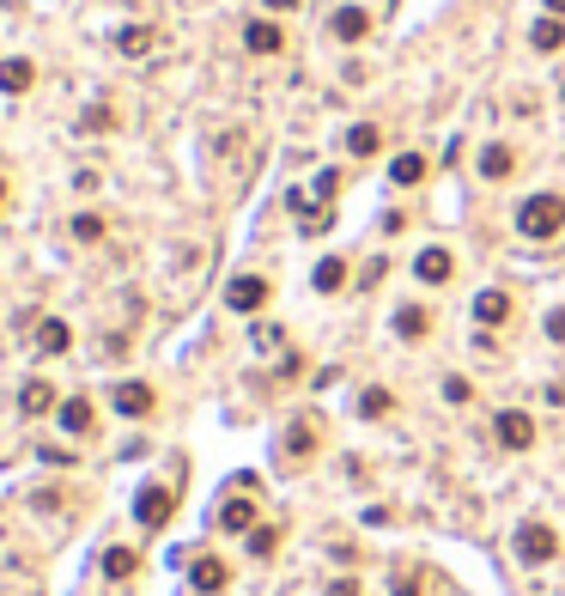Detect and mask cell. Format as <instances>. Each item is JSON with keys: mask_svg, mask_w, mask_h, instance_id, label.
<instances>
[{"mask_svg": "<svg viewBox=\"0 0 565 596\" xmlns=\"http://www.w3.org/2000/svg\"><path fill=\"white\" fill-rule=\"evenodd\" d=\"M377 146H383V128H377V122H353V128H347V153H353V159H371Z\"/></svg>", "mask_w": 565, "mask_h": 596, "instance_id": "obj_22", "label": "cell"}, {"mask_svg": "<svg viewBox=\"0 0 565 596\" xmlns=\"http://www.w3.org/2000/svg\"><path fill=\"white\" fill-rule=\"evenodd\" d=\"M511 548H517V560L523 566H547L553 554H559V536H553V524H517V536H511Z\"/></svg>", "mask_w": 565, "mask_h": 596, "instance_id": "obj_2", "label": "cell"}, {"mask_svg": "<svg viewBox=\"0 0 565 596\" xmlns=\"http://www.w3.org/2000/svg\"><path fill=\"white\" fill-rule=\"evenodd\" d=\"M529 43L541 49V55H553V49H565V19H535V31H529Z\"/></svg>", "mask_w": 565, "mask_h": 596, "instance_id": "obj_23", "label": "cell"}, {"mask_svg": "<svg viewBox=\"0 0 565 596\" xmlns=\"http://www.w3.org/2000/svg\"><path fill=\"white\" fill-rule=\"evenodd\" d=\"M493 438L505 444V451H529V444H535V420H529L523 408H505V414L493 420Z\"/></svg>", "mask_w": 565, "mask_h": 596, "instance_id": "obj_5", "label": "cell"}, {"mask_svg": "<svg viewBox=\"0 0 565 596\" xmlns=\"http://www.w3.org/2000/svg\"><path fill=\"white\" fill-rule=\"evenodd\" d=\"M110 122H116V116H110L104 104H92V110H86V122H79V134H104Z\"/></svg>", "mask_w": 565, "mask_h": 596, "instance_id": "obj_29", "label": "cell"}, {"mask_svg": "<svg viewBox=\"0 0 565 596\" xmlns=\"http://www.w3.org/2000/svg\"><path fill=\"white\" fill-rule=\"evenodd\" d=\"M158 408V396H152V384H140V378H128V384H116V414H128V420H146Z\"/></svg>", "mask_w": 565, "mask_h": 596, "instance_id": "obj_8", "label": "cell"}, {"mask_svg": "<svg viewBox=\"0 0 565 596\" xmlns=\"http://www.w3.org/2000/svg\"><path fill=\"white\" fill-rule=\"evenodd\" d=\"M395 596H420V584H414L408 572H401V578H395Z\"/></svg>", "mask_w": 565, "mask_h": 596, "instance_id": "obj_34", "label": "cell"}, {"mask_svg": "<svg viewBox=\"0 0 565 596\" xmlns=\"http://www.w3.org/2000/svg\"><path fill=\"white\" fill-rule=\"evenodd\" d=\"M395 335H401V341H426V335H432V311H426V305H401V311H395Z\"/></svg>", "mask_w": 565, "mask_h": 596, "instance_id": "obj_17", "label": "cell"}, {"mask_svg": "<svg viewBox=\"0 0 565 596\" xmlns=\"http://www.w3.org/2000/svg\"><path fill=\"white\" fill-rule=\"evenodd\" d=\"M511 171H517V153H511L505 140H493L487 153H480V177H487V183H505Z\"/></svg>", "mask_w": 565, "mask_h": 596, "instance_id": "obj_15", "label": "cell"}, {"mask_svg": "<svg viewBox=\"0 0 565 596\" xmlns=\"http://www.w3.org/2000/svg\"><path fill=\"white\" fill-rule=\"evenodd\" d=\"M517 232H523V238H535V244L559 238V232H565V195H553V189L529 195V201L517 207Z\"/></svg>", "mask_w": 565, "mask_h": 596, "instance_id": "obj_1", "label": "cell"}, {"mask_svg": "<svg viewBox=\"0 0 565 596\" xmlns=\"http://www.w3.org/2000/svg\"><path fill=\"white\" fill-rule=\"evenodd\" d=\"M559 98H565V92H559Z\"/></svg>", "mask_w": 565, "mask_h": 596, "instance_id": "obj_38", "label": "cell"}, {"mask_svg": "<svg viewBox=\"0 0 565 596\" xmlns=\"http://www.w3.org/2000/svg\"><path fill=\"white\" fill-rule=\"evenodd\" d=\"M310 286H316L322 298L341 292V286H347V262H341V256H322V262H316V274H310Z\"/></svg>", "mask_w": 565, "mask_h": 596, "instance_id": "obj_20", "label": "cell"}, {"mask_svg": "<svg viewBox=\"0 0 565 596\" xmlns=\"http://www.w3.org/2000/svg\"><path fill=\"white\" fill-rule=\"evenodd\" d=\"M268 7H274V13H292V7H298V0H268Z\"/></svg>", "mask_w": 565, "mask_h": 596, "instance_id": "obj_35", "label": "cell"}, {"mask_svg": "<svg viewBox=\"0 0 565 596\" xmlns=\"http://www.w3.org/2000/svg\"><path fill=\"white\" fill-rule=\"evenodd\" d=\"M268 298H274V280H262V274H237V280L225 286V305H231V311H244V317H250V311H262Z\"/></svg>", "mask_w": 565, "mask_h": 596, "instance_id": "obj_4", "label": "cell"}, {"mask_svg": "<svg viewBox=\"0 0 565 596\" xmlns=\"http://www.w3.org/2000/svg\"><path fill=\"white\" fill-rule=\"evenodd\" d=\"M547 13H553V19H565V0H547Z\"/></svg>", "mask_w": 565, "mask_h": 596, "instance_id": "obj_36", "label": "cell"}, {"mask_svg": "<svg viewBox=\"0 0 565 596\" xmlns=\"http://www.w3.org/2000/svg\"><path fill=\"white\" fill-rule=\"evenodd\" d=\"M31 80H37V67H31L25 55H7V61H0V92H7V98L31 92Z\"/></svg>", "mask_w": 565, "mask_h": 596, "instance_id": "obj_14", "label": "cell"}, {"mask_svg": "<svg viewBox=\"0 0 565 596\" xmlns=\"http://www.w3.org/2000/svg\"><path fill=\"white\" fill-rule=\"evenodd\" d=\"M389 183H401V189L426 183V153H395V159H389Z\"/></svg>", "mask_w": 565, "mask_h": 596, "instance_id": "obj_18", "label": "cell"}, {"mask_svg": "<svg viewBox=\"0 0 565 596\" xmlns=\"http://www.w3.org/2000/svg\"><path fill=\"white\" fill-rule=\"evenodd\" d=\"M244 49H250V55H280V49H286V31H280L274 19H250V25H244Z\"/></svg>", "mask_w": 565, "mask_h": 596, "instance_id": "obj_10", "label": "cell"}, {"mask_svg": "<svg viewBox=\"0 0 565 596\" xmlns=\"http://www.w3.org/2000/svg\"><path fill=\"white\" fill-rule=\"evenodd\" d=\"M274 548H280V530H262V524H256V530H250V554H256V560H268Z\"/></svg>", "mask_w": 565, "mask_h": 596, "instance_id": "obj_28", "label": "cell"}, {"mask_svg": "<svg viewBox=\"0 0 565 596\" xmlns=\"http://www.w3.org/2000/svg\"><path fill=\"white\" fill-rule=\"evenodd\" d=\"M335 189H341V171H322V177H316V195H322V201H329Z\"/></svg>", "mask_w": 565, "mask_h": 596, "instance_id": "obj_32", "label": "cell"}, {"mask_svg": "<svg viewBox=\"0 0 565 596\" xmlns=\"http://www.w3.org/2000/svg\"><path fill=\"white\" fill-rule=\"evenodd\" d=\"M444 402H456V408L474 402V384H468V378H444Z\"/></svg>", "mask_w": 565, "mask_h": 596, "instance_id": "obj_30", "label": "cell"}, {"mask_svg": "<svg viewBox=\"0 0 565 596\" xmlns=\"http://www.w3.org/2000/svg\"><path fill=\"white\" fill-rule=\"evenodd\" d=\"M389 408H395V396H389V390H377V384H371V390H359V414H365V420H383Z\"/></svg>", "mask_w": 565, "mask_h": 596, "instance_id": "obj_25", "label": "cell"}, {"mask_svg": "<svg viewBox=\"0 0 565 596\" xmlns=\"http://www.w3.org/2000/svg\"><path fill=\"white\" fill-rule=\"evenodd\" d=\"M171 511H177V493H171V487H158V481H152V487H140V493H134V517H140V530H165V524H171Z\"/></svg>", "mask_w": 565, "mask_h": 596, "instance_id": "obj_3", "label": "cell"}, {"mask_svg": "<svg viewBox=\"0 0 565 596\" xmlns=\"http://www.w3.org/2000/svg\"><path fill=\"white\" fill-rule=\"evenodd\" d=\"M329 37L335 43H365L371 37V13L365 7H335L329 13Z\"/></svg>", "mask_w": 565, "mask_h": 596, "instance_id": "obj_6", "label": "cell"}, {"mask_svg": "<svg viewBox=\"0 0 565 596\" xmlns=\"http://www.w3.org/2000/svg\"><path fill=\"white\" fill-rule=\"evenodd\" d=\"M152 43H158V31H152V25H140V19L116 31V55H128V61H140V55H152Z\"/></svg>", "mask_w": 565, "mask_h": 596, "instance_id": "obj_12", "label": "cell"}, {"mask_svg": "<svg viewBox=\"0 0 565 596\" xmlns=\"http://www.w3.org/2000/svg\"><path fill=\"white\" fill-rule=\"evenodd\" d=\"M0 201H7V177H0Z\"/></svg>", "mask_w": 565, "mask_h": 596, "instance_id": "obj_37", "label": "cell"}, {"mask_svg": "<svg viewBox=\"0 0 565 596\" xmlns=\"http://www.w3.org/2000/svg\"><path fill=\"white\" fill-rule=\"evenodd\" d=\"M219 530H225V536H250V530H256V505H250V499H225V505H219Z\"/></svg>", "mask_w": 565, "mask_h": 596, "instance_id": "obj_11", "label": "cell"}, {"mask_svg": "<svg viewBox=\"0 0 565 596\" xmlns=\"http://www.w3.org/2000/svg\"><path fill=\"white\" fill-rule=\"evenodd\" d=\"M329 596H359V584H353V578H335V584H329Z\"/></svg>", "mask_w": 565, "mask_h": 596, "instance_id": "obj_33", "label": "cell"}, {"mask_svg": "<svg viewBox=\"0 0 565 596\" xmlns=\"http://www.w3.org/2000/svg\"><path fill=\"white\" fill-rule=\"evenodd\" d=\"M55 414H61V426H67L73 438H86V432L98 426V414H92V402H86V396H67V402H61Z\"/></svg>", "mask_w": 565, "mask_h": 596, "instance_id": "obj_16", "label": "cell"}, {"mask_svg": "<svg viewBox=\"0 0 565 596\" xmlns=\"http://www.w3.org/2000/svg\"><path fill=\"white\" fill-rule=\"evenodd\" d=\"M456 274V256L444 250V244H426L420 256H414V280H426V286H444Z\"/></svg>", "mask_w": 565, "mask_h": 596, "instance_id": "obj_7", "label": "cell"}, {"mask_svg": "<svg viewBox=\"0 0 565 596\" xmlns=\"http://www.w3.org/2000/svg\"><path fill=\"white\" fill-rule=\"evenodd\" d=\"M67 232H73L79 244H98V238H104V219H98V213H73V226H67Z\"/></svg>", "mask_w": 565, "mask_h": 596, "instance_id": "obj_27", "label": "cell"}, {"mask_svg": "<svg viewBox=\"0 0 565 596\" xmlns=\"http://www.w3.org/2000/svg\"><path fill=\"white\" fill-rule=\"evenodd\" d=\"M49 408H61V402H55V384H49V378H31V384L19 390V414H49Z\"/></svg>", "mask_w": 565, "mask_h": 596, "instance_id": "obj_19", "label": "cell"}, {"mask_svg": "<svg viewBox=\"0 0 565 596\" xmlns=\"http://www.w3.org/2000/svg\"><path fill=\"white\" fill-rule=\"evenodd\" d=\"M541 329H547V341H559V347H565V305H559V311H547V323H541Z\"/></svg>", "mask_w": 565, "mask_h": 596, "instance_id": "obj_31", "label": "cell"}, {"mask_svg": "<svg viewBox=\"0 0 565 596\" xmlns=\"http://www.w3.org/2000/svg\"><path fill=\"white\" fill-rule=\"evenodd\" d=\"M67 347H73V329L61 317H43L37 323V353H67Z\"/></svg>", "mask_w": 565, "mask_h": 596, "instance_id": "obj_21", "label": "cell"}, {"mask_svg": "<svg viewBox=\"0 0 565 596\" xmlns=\"http://www.w3.org/2000/svg\"><path fill=\"white\" fill-rule=\"evenodd\" d=\"M511 292H499V286H487V292H474V323H487V329H499V323H511Z\"/></svg>", "mask_w": 565, "mask_h": 596, "instance_id": "obj_9", "label": "cell"}, {"mask_svg": "<svg viewBox=\"0 0 565 596\" xmlns=\"http://www.w3.org/2000/svg\"><path fill=\"white\" fill-rule=\"evenodd\" d=\"M134 548H104V578H134Z\"/></svg>", "mask_w": 565, "mask_h": 596, "instance_id": "obj_26", "label": "cell"}, {"mask_svg": "<svg viewBox=\"0 0 565 596\" xmlns=\"http://www.w3.org/2000/svg\"><path fill=\"white\" fill-rule=\"evenodd\" d=\"M316 451V420H292L286 432V457H310Z\"/></svg>", "mask_w": 565, "mask_h": 596, "instance_id": "obj_24", "label": "cell"}, {"mask_svg": "<svg viewBox=\"0 0 565 596\" xmlns=\"http://www.w3.org/2000/svg\"><path fill=\"white\" fill-rule=\"evenodd\" d=\"M189 584L213 596V590H225V584H231V566H225V560H213V554H201V560L189 566Z\"/></svg>", "mask_w": 565, "mask_h": 596, "instance_id": "obj_13", "label": "cell"}]
</instances>
